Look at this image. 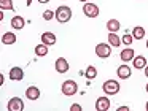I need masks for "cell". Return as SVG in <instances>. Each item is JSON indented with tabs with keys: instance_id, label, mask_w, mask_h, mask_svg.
Listing matches in <instances>:
<instances>
[{
	"instance_id": "obj_1",
	"label": "cell",
	"mask_w": 148,
	"mask_h": 111,
	"mask_svg": "<svg viewBox=\"0 0 148 111\" xmlns=\"http://www.w3.org/2000/svg\"><path fill=\"white\" fill-rule=\"evenodd\" d=\"M70 18H72V10L69 8L67 5H62V6H59V8L56 10V21L58 22L64 24V22L70 21Z\"/></svg>"
},
{
	"instance_id": "obj_2",
	"label": "cell",
	"mask_w": 148,
	"mask_h": 111,
	"mask_svg": "<svg viewBox=\"0 0 148 111\" xmlns=\"http://www.w3.org/2000/svg\"><path fill=\"white\" fill-rule=\"evenodd\" d=\"M102 91L105 95H116L119 92V82L115 79H107L102 84Z\"/></svg>"
},
{
	"instance_id": "obj_3",
	"label": "cell",
	"mask_w": 148,
	"mask_h": 111,
	"mask_svg": "<svg viewBox=\"0 0 148 111\" xmlns=\"http://www.w3.org/2000/svg\"><path fill=\"white\" fill-rule=\"evenodd\" d=\"M62 94L65 95V97H73L75 94L78 92V84L73 81V79H67V81L62 82Z\"/></svg>"
},
{
	"instance_id": "obj_4",
	"label": "cell",
	"mask_w": 148,
	"mask_h": 111,
	"mask_svg": "<svg viewBox=\"0 0 148 111\" xmlns=\"http://www.w3.org/2000/svg\"><path fill=\"white\" fill-rule=\"evenodd\" d=\"M96 56L100 59H107L112 56V44L110 43H99L96 46Z\"/></svg>"
},
{
	"instance_id": "obj_5",
	"label": "cell",
	"mask_w": 148,
	"mask_h": 111,
	"mask_svg": "<svg viewBox=\"0 0 148 111\" xmlns=\"http://www.w3.org/2000/svg\"><path fill=\"white\" fill-rule=\"evenodd\" d=\"M7 110L8 111H23L24 110V101L19 97H11L7 103Z\"/></svg>"
},
{
	"instance_id": "obj_6",
	"label": "cell",
	"mask_w": 148,
	"mask_h": 111,
	"mask_svg": "<svg viewBox=\"0 0 148 111\" xmlns=\"http://www.w3.org/2000/svg\"><path fill=\"white\" fill-rule=\"evenodd\" d=\"M83 13H84L86 18H97V16H99V6H97L96 3L86 2L83 6Z\"/></svg>"
},
{
	"instance_id": "obj_7",
	"label": "cell",
	"mask_w": 148,
	"mask_h": 111,
	"mask_svg": "<svg viewBox=\"0 0 148 111\" xmlns=\"http://www.w3.org/2000/svg\"><path fill=\"white\" fill-rule=\"evenodd\" d=\"M54 67H56V72L58 73H67L69 68H70V65H69V62H67L65 57H58Z\"/></svg>"
},
{
	"instance_id": "obj_8",
	"label": "cell",
	"mask_w": 148,
	"mask_h": 111,
	"mask_svg": "<svg viewBox=\"0 0 148 111\" xmlns=\"http://www.w3.org/2000/svg\"><path fill=\"white\" fill-rule=\"evenodd\" d=\"M8 76H10L11 81H23L24 70L21 68V67H13V68L10 70V73H8Z\"/></svg>"
},
{
	"instance_id": "obj_9",
	"label": "cell",
	"mask_w": 148,
	"mask_h": 111,
	"mask_svg": "<svg viewBox=\"0 0 148 111\" xmlns=\"http://www.w3.org/2000/svg\"><path fill=\"white\" fill-rule=\"evenodd\" d=\"M110 100H108V97H99L96 100V110H99V111H107V110H110Z\"/></svg>"
},
{
	"instance_id": "obj_10",
	"label": "cell",
	"mask_w": 148,
	"mask_h": 111,
	"mask_svg": "<svg viewBox=\"0 0 148 111\" xmlns=\"http://www.w3.org/2000/svg\"><path fill=\"white\" fill-rule=\"evenodd\" d=\"M116 73H118V78L119 79H129L132 75L131 72V67L129 65H119L118 70H116Z\"/></svg>"
},
{
	"instance_id": "obj_11",
	"label": "cell",
	"mask_w": 148,
	"mask_h": 111,
	"mask_svg": "<svg viewBox=\"0 0 148 111\" xmlns=\"http://www.w3.org/2000/svg\"><path fill=\"white\" fill-rule=\"evenodd\" d=\"M56 41H58V38H56V35L53 32L42 33V43H45L46 46H53V44H56Z\"/></svg>"
},
{
	"instance_id": "obj_12",
	"label": "cell",
	"mask_w": 148,
	"mask_h": 111,
	"mask_svg": "<svg viewBox=\"0 0 148 111\" xmlns=\"http://www.w3.org/2000/svg\"><path fill=\"white\" fill-rule=\"evenodd\" d=\"M24 25H26V19L23 16H19V14L13 16V19H11V27L14 30H21V29H24Z\"/></svg>"
},
{
	"instance_id": "obj_13",
	"label": "cell",
	"mask_w": 148,
	"mask_h": 111,
	"mask_svg": "<svg viewBox=\"0 0 148 111\" xmlns=\"http://www.w3.org/2000/svg\"><path fill=\"white\" fill-rule=\"evenodd\" d=\"M134 57H135V52H134L132 48H126V49H123L121 54H119V59H121L123 62H131Z\"/></svg>"
},
{
	"instance_id": "obj_14",
	"label": "cell",
	"mask_w": 148,
	"mask_h": 111,
	"mask_svg": "<svg viewBox=\"0 0 148 111\" xmlns=\"http://www.w3.org/2000/svg\"><path fill=\"white\" fill-rule=\"evenodd\" d=\"M26 97L29 98V100H37V98L40 97V89L35 87V86H29V87L26 89Z\"/></svg>"
},
{
	"instance_id": "obj_15",
	"label": "cell",
	"mask_w": 148,
	"mask_h": 111,
	"mask_svg": "<svg viewBox=\"0 0 148 111\" xmlns=\"http://www.w3.org/2000/svg\"><path fill=\"white\" fill-rule=\"evenodd\" d=\"M2 43L3 44H14L16 43V33H13V32H5L3 35H2Z\"/></svg>"
},
{
	"instance_id": "obj_16",
	"label": "cell",
	"mask_w": 148,
	"mask_h": 111,
	"mask_svg": "<svg viewBox=\"0 0 148 111\" xmlns=\"http://www.w3.org/2000/svg\"><path fill=\"white\" fill-rule=\"evenodd\" d=\"M132 63H134V68L142 70V68L147 67V59H145L143 56H135L134 59H132Z\"/></svg>"
},
{
	"instance_id": "obj_17",
	"label": "cell",
	"mask_w": 148,
	"mask_h": 111,
	"mask_svg": "<svg viewBox=\"0 0 148 111\" xmlns=\"http://www.w3.org/2000/svg\"><path fill=\"white\" fill-rule=\"evenodd\" d=\"M119 29H121V24H119L118 19H110L107 22V30L108 32H118Z\"/></svg>"
},
{
	"instance_id": "obj_18",
	"label": "cell",
	"mask_w": 148,
	"mask_h": 111,
	"mask_svg": "<svg viewBox=\"0 0 148 111\" xmlns=\"http://www.w3.org/2000/svg\"><path fill=\"white\" fill-rule=\"evenodd\" d=\"M132 37H134V40H142V38H145V29L142 27V25L134 27V30H132Z\"/></svg>"
},
{
	"instance_id": "obj_19",
	"label": "cell",
	"mask_w": 148,
	"mask_h": 111,
	"mask_svg": "<svg viewBox=\"0 0 148 111\" xmlns=\"http://www.w3.org/2000/svg\"><path fill=\"white\" fill-rule=\"evenodd\" d=\"M46 54H48V46H46L45 43H40L35 46V56L38 57H45Z\"/></svg>"
},
{
	"instance_id": "obj_20",
	"label": "cell",
	"mask_w": 148,
	"mask_h": 111,
	"mask_svg": "<svg viewBox=\"0 0 148 111\" xmlns=\"http://www.w3.org/2000/svg\"><path fill=\"white\" fill-rule=\"evenodd\" d=\"M108 43L112 44V46H119V44H121V38L116 35V32H110L108 33Z\"/></svg>"
},
{
	"instance_id": "obj_21",
	"label": "cell",
	"mask_w": 148,
	"mask_h": 111,
	"mask_svg": "<svg viewBox=\"0 0 148 111\" xmlns=\"http://www.w3.org/2000/svg\"><path fill=\"white\" fill-rule=\"evenodd\" d=\"M84 76H86L88 79H94L97 76V68L94 65H89L86 68V72H84Z\"/></svg>"
},
{
	"instance_id": "obj_22",
	"label": "cell",
	"mask_w": 148,
	"mask_h": 111,
	"mask_svg": "<svg viewBox=\"0 0 148 111\" xmlns=\"http://www.w3.org/2000/svg\"><path fill=\"white\" fill-rule=\"evenodd\" d=\"M132 41H134V37H132V33H124L121 37V43L126 44V46H131Z\"/></svg>"
},
{
	"instance_id": "obj_23",
	"label": "cell",
	"mask_w": 148,
	"mask_h": 111,
	"mask_svg": "<svg viewBox=\"0 0 148 111\" xmlns=\"http://www.w3.org/2000/svg\"><path fill=\"white\" fill-rule=\"evenodd\" d=\"M0 8L2 10H14L13 0H0Z\"/></svg>"
},
{
	"instance_id": "obj_24",
	"label": "cell",
	"mask_w": 148,
	"mask_h": 111,
	"mask_svg": "<svg viewBox=\"0 0 148 111\" xmlns=\"http://www.w3.org/2000/svg\"><path fill=\"white\" fill-rule=\"evenodd\" d=\"M53 18H56V11H51V10H46V11L43 13V19H45V21H51Z\"/></svg>"
},
{
	"instance_id": "obj_25",
	"label": "cell",
	"mask_w": 148,
	"mask_h": 111,
	"mask_svg": "<svg viewBox=\"0 0 148 111\" xmlns=\"http://www.w3.org/2000/svg\"><path fill=\"white\" fill-rule=\"evenodd\" d=\"M70 110H72V111H80V110H81V106H80L78 103H73V105L70 106Z\"/></svg>"
},
{
	"instance_id": "obj_26",
	"label": "cell",
	"mask_w": 148,
	"mask_h": 111,
	"mask_svg": "<svg viewBox=\"0 0 148 111\" xmlns=\"http://www.w3.org/2000/svg\"><path fill=\"white\" fill-rule=\"evenodd\" d=\"M118 110H119V111H129V106H119Z\"/></svg>"
},
{
	"instance_id": "obj_27",
	"label": "cell",
	"mask_w": 148,
	"mask_h": 111,
	"mask_svg": "<svg viewBox=\"0 0 148 111\" xmlns=\"http://www.w3.org/2000/svg\"><path fill=\"white\" fill-rule=\"evenodd\" d=\"M38 3H49V0H37Z\"/></svg>"
},
{
	"instance_id": "obj_28",
	"label": "cell",
	"mask_w": 148,
	"mask_h": 111,
	"mask_svg": "<svg viewBox=\"0 0 148 111\" xmlns=\"http://www.w3.org/2000/svg\"><path fill=\"white\" fill-rule=\"evenodd\" d=\"M26 5L30 6V5H32V0H26Z\"/></svg>"
},
{
	"instance_id": "obj_29",
	"label": "cell",
	"mask_w": 148,
	"mask_h": 111,
	"mask_svg": "<svg viewBox=\"0 0 148 111\" xmlns=\"http://www.w3.org/2000/svg\"><path fill=\"white\" fill-rule=\"evenodd\" d=\"M145 76H147V78H148V65L145 67Z\"/></svg>"
},
{
	"instance_id": "obj_30",
	"label": "cell",
	"mask_w": 148,
	"mask_h": 111,
	"mask_svg": "<svg viewBox=\"0 0 148 111\" xmlns=\"http://www.w3.org/2000/svg\"><path fill=\"white\" fill-rule=\"evenodd\" d=\"M80 2H83V3H86V2H88V0H80Z\"/></svg>"
},
{
	"instance_id": "obj_31",
	"label": "cell",
	"mask_w": 148,
	"mask_h": 111,
	"mask_svg": "<svg viewBox=\"0 0 148 111\" xmlns=\"http://www.w3.org/2000/svg\"><path fill=\"white\" fill-rule=\"evenodd\" d=\"M145 89H147V92H148V82H147V87H145Z\"/></svg>"
},
{
	"instance_id": "obj_32",
	"label": "cell",
	"mask_w": 148,
	"mask_h": 111,
	"mask_svg": "<svg viewBox=\"0 0 148 111\" xmlns=\"http://www.w3.org/2000/svg\"><path fill=\"white\" fill-rule=\"evenodd\" d=\"M145 108H147V110H148V101H147V106H145Z\"/></svg>"
},
{
	"instance_id": "obj_33",
	"label": "cell",
	"mask_w": 148,
	"mask_h": 111,
	"mask_svg": "<svg viewBox=\"0 0 148 111\" xmlns=\"http://www.w3.org/2000/svg\"><path fill=\"white\" fill-rule=\"evenodd\" d=\"M147 48H148V38H147Z\"/></svg>"
}]
</instances>
